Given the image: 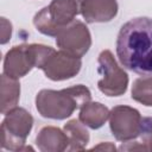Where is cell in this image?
<instances>
[{
	"label": "cell",
	"mask_w": 152,
	"mask_h": 152,
	"mask_svg": "<svg viewBox=\"0 0 152 152\" xmlns=\"http://www.w3.org/2000/svg\"><path fill=\"white\" fill-rule=\"evenodd\" d=\"M141 115L138 109L129 106H115L109 112V127L119 141H131L139 137Z\"/></svg>",
	"instance_id": "obj_6"
},
{
	"label": "cell",
	"mask_w": 152,
	"mask_h": 152,
	"mask_svg": "<svg viewBox=\"0 0 152 152\" xmlns=\"http://www.w3.org/2000/svg\"><path fill=\"white\" fill-rule=\"evenodd\" d=\"M81 0H52L49 6L42 8L33 18L36 28L50 37H56L58 32L80 13Z\"/></svg>",
	"instance_id": "obj_3"
},
{
	"label": "cell",
	"mask_w": 152,
	"mask_h": 152,
	"mask_svg": "<svg viewBox=\"0 0 152 152\" xmlns=\"http://www.w3.org/2000/svg\"><path fill=\"white\" fill-rule=\"evenodd\" d=\"M36 68L32 44H20L7 51L4 58V74L19 80Z\"/></svg>",
	"instance_id": "obj_9"
},
{
	"label": "cell",
	"mask_w": 152,
	"mask_h": 152,
	"mask_svg": "<svg viewBox=\"0 0 152 152\" xmlns=\"http://www.w3.org/2000/svg\"><path fill=\"white\" fill-rule=\"evenodd\" d=\"M140 142L138 141H129L128 145H124L120 147L121 151H132V150H140V151H152V118L146 116L141 119V127H140Z\"/></svg>",
	"instance_id": "obj_15"
},
{
	"label": "cell",
	"mask_w": 152,
	"mask_h": 152,
	"mask_svg": "<svg viewBox=\"0 0 152 152\" xmlns=\"http://www.w3.org/2000/svg\"><path fill=\"white\" fill-rule=\"evenodd\" d=\"M100 148H104V150H109V151H113V150H115V146L113 145V144H110V142H106V144H100L99 146H94L91 150H100Z\"/></svg>",
	"instance_id": "obj_18"
},
{
	"label": "cell",
	"mask_w": 152,
	"mask_h": 152,
	"mask_svg": "<svg viewBox=\"0 0 152 152\" xmlns=\"http://www.w3.org/2000/svg\"><path fill=\"white\" fill-rule=\"evenodd\" d=\"M33 126L32 115L24 108L15 107L7 114L1 122V147L8 151L33 150L25 146Z\"/></svg>",
	"instance_id": "obj_4"
},
{
	"label": "cell",
	"mask_w": 152,
	"mask_h": 152,
	"mask_svg": "<svg viewBox=\"0 0 152 152\" xmlns=\"http://www.w3.org/2000/svg\"><path fill=\"white\" fill-rule=\"evenodd\" d=\"M115 48L122 66L139 75H152V18L139 17L124 24Z\"/></svg>",
	"instance_id": "obj_1"
},
{
	"label": "cell",
	"mask_w": 152,
	"mask_h": 152,
	"mask_svg": "<svg viewBox=\"0 0 152 152\" xmlns=\"http://www.w3.org/2000/svg\"><path fill=\"white\" fill-rule=\"evenodd\" d=\"M12 36V24L6 19V18H1V38H0V43L1 44H6Z\"/></svg>",
	"instance_id": "obj_17"
},
{
	"label": "cell",
	"mask_w": 152,
	"mask_h": 152,
	"mask_svg": "<svg viewBox=\"0 0 152 152\" xmlns=\"http://www.w3.org/2000/svg\"><path fill=\"white\" fill-rule=\"evenodd\" d=\"M20 97V83L18 80L1 75V114H7L15 107H18Z\"/></svg>",
	"instance_id": "obj_13"
},
{
	"label": "cell",
	"mask_w": 152,
	"mask_h": 152,
	"mask_svg": "<svg viewBox=\"0 0 152 152\" xmlns=\"http://www.w3.org/2000/svg\"><path fill=\"white\" fill-rule=\"evenodd\" d=\"M99 74L102 76L97 82L101 93L107 96H120L126 93L128 86V75L119 66L113 53L103 50L99 55Z\"/></svg>",
	"instance_id": "obj_5"
},
{
	"label": "cell",
	"mask_w": 152,
	"mask_h": 152,
	"mask_svg": "<svg viewBox=\"0 0 152 152\" xmlns=\"http://www.w3.org/2000/svg\"><path fill=\"white\" fill-rule=\"evenodd\" d=\"M131 94L134 101L152 107V75L137 78L133 82Z\"/></svg>",
	"instance_id": "obj_16"
},
{
	"label": "cell",
	"mask_w": 152,
	"mask_h": 152,
	"mask_svg": "<svg viewBox=\"0 0 152 152\" xmlns=\"http://www.w3.org/2000/svg\"><path fill=\"white\" fill-rule=\"evenodd\" d=\"M82 66L81 58L71 56L65 51H53L48 58L42 70L52 81H64L76 76Z\"/></svg>",
	"instance_id": "obj_8"
},
{
	"label": "cell",
	"mask_w": 152,
	"mask_h": 152,
	"mask_svg": "<svg viewBox=\"0 0 152 152\" xmlns=\"http://www.w3.org/2000/svg\"><path fill=\"white\" fill-rule=\"evenodd\" d=\"M90 100L91 93L83 84L62 90L42 89L36 96V108L43 118L63 120Z\"/></svg>",
	"instance_id": "obj_2"
},
{
	"label": "cell",
	"mask_w": 152,
	"mask_h": 152,
	"mask_svg": "<svg viewBox=\"0 0 152 152\" xmlns=\"http://www.w3.org/2000/svg\"><path fill=\"white\" fill-rule=\"evenodd\" d=\"M78 119L82 124L91 129H97L104 125V122L109 119V109L100 103L88 101L80 108Z\"/></svg>",
	"instance_id": "obj_12"
},
{
	"label": "cell",
	"mask_w": 152,
	"mask_h": 152,
	"mask_svg": "<svg viewBox=\"0 0 152 152\" xmlns=\"http://www.w3.org/2000/svg\"><path fill=\"white\" fill-rule=\"evenodd\" d=\"M56 44L59 50L81 58L91 46V36L87 25L75 19L58 32L56 36Z\"/></svg>",
	"instance_id": "obj_7"
},
{
	"label": "cell",
	"mask_w": 152,
	"mask_h": 152,
	"mask_svg": "<svg viewBox=\"0 0 152 152\" xmlns=\"http://www.w3.org/2000/svg\"><path fill=\"white\" fill-rule=\"evenodd\" d=\"M80 13L87 23H107L118 14L116 0H81Z\"/></svg>",
	"instance_id": "obj_10"
},
{
	"label": "cell",
	"mask_w": 152,
	"mask_h": 152,
	"mask_svg": "<svg viewBox=\"0 0 152 152\" xmlns=\"http://www.w3.org/2000/svg\"><path fill=\"white\" fill-rule=\"evenodd\" d=\"M36 145L42 152H62L68 150L69 139L61 128L44 126L36 137Z\"/></svg>",
	"instance_id": "obj_11"
},
{
	"label": "cell",
	"mask_w": 152,
	"mask_h": 152,
	"mask_svg": "<svg viewBox=\"0 0 152 152\" xmlns=\"http://www.w3.org/2000/svg\"><path fill=\"white\" fill-rule=\"evenodd\" d=\"M63 131L65 132L69 139V151H83L89 142V132L86 128V125L80 121V119H72L68 121Z\"/></svg>",
	"instance_id": "obj_14"
}]
</instances>
